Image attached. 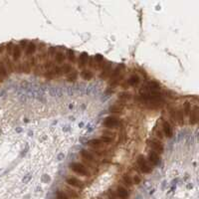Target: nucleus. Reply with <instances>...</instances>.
<instances>
[{"mask_svg": "<svg viewBox=\"0 0 199 199\" xmlns=\"http://www.w3.org/2000/svg\"><path fill=\"white\" fill-rule=\"evenodd\" d=\"M69 167H70L71 170L74 171V172H76L77 174H79V175L85 176V177L91 176V171H90L84 164H82V163L72 162L69 164Z\"/></svg>", "mask_w": 199, "mask_h": 199, "instance_id": "f257e3e1", "label": "nucleus"}, {"mask_svg": "<svg viewBox=\"0 0 199 199\" xmlns=\"http://www.w3.org/2000/svg\"><path fill=\"white\" fill-rule=\"evenodd\" d=\"M137 165L140 170L143 173H151L152 172V167L151 165L148 162V160L145 159V157L143 155H138L137 157Z\"/></svg>", "mask_w": 199, "mask_h": 199, "instance_id": "f03ea898", "label": "nucleus"}, {"mask_svg": "<svg viewBox=\"0 0 199 199\" xmlns=\"http://www.w3.org/2000/svg\"><path fill=\"white\" fill-rule=\"evenodd\" d=\"M81 156L83 159H86L90 161L93 164H95L96 166H98L101 163L99 157H97L96 155H94L90 151H87V149H82L81 151Z\"/></svg>", "mask_w": 199, "mask_h": 199, "instance_id": "7ed1b4c3", "label": "nucleus"}, {"mask_svg": "<svg viewBox=\"0 0 199 199\" xmlns=\"http://www.w3.org/2000/svg\"><path fill=\"white\" fill-rule=\"evenodd\" d=\"M44 76L49 80H51V79H54V78H59L63 76L62 74V70H61V66H54L50 71H48V72H45L44 73Z\"/></svg>", "mask_w": 199, "mask_h": 199, "instance_id": "20e7f679", "label": "nucleus"}, {"mask_svg": "<svg viewBox=\"0 0 199 199\" xmlns=\"http://www.w3.org/2000/svg\"><path fill=\"white\" fill-rule=\"evenodd\" d=\"M148 143L149 148L154 152H156V153H162L163 151H164L163 144L159 140H149Z\"/></svg>", "mask_w": 199, "mask_h": 199, "instance_id": "39448f33", "label": "nucleus"}, {"mask_svg": "<svg viewBox=\"0 0 199 199\" xmlns=\"http://www.w3.org/2000/svg\"><path fill=\"white\" fill-rule=\"evenodd\" d=\"M103 125L107 127L108 129H118V127L121 125V122H119V119L114 118V117H109L103 121Z\"/></svg>", "mask_w": 199, "mask_h": 199, "instance_id": "423d86ee", "label": "nucleus"}, {"mask_svg": "<svg viewBox=\"0 0 199 199\" xmlns=\"http://www.w3.org/2000/svg\"><path fill=\"white\" fill-rule=\"evenodd\" d=\"M66 183L74 188H78V189H84L85 188V183L82 180H80V179L76 178V177H69V178H67Z\"/></svg>", "mask_w": 199, "mask_h": 199, "instance_id": "0eeeda50", "label": "nucleus"}, {"mask_svg": "<svg viewBox=\"0 0 199 199\" xmlns=\"http://www.w3.org/2000/svg\"><path fill=\"white\" fill-rule=\"evenodd\" d=\"M61 190H63V191L66 193L71 199H80V195L78 194V192L76 191L75 189H73L70 185H68V184L63 185Z\"/></svg>", "mask_w": 199, "mask_h": 199, "instance_id": "6e6552de", "label": "nucleus"}, {"mask_svg": "<svg viewBox=\"0 0 199 199\" xmlns=\"http://www.w3.org/2000/svg\"><path fill=\"white\" fill-rule=\"evenodd\" d=\"M111 72H113V63L109 62V63H107V64H105V66L103 67L102 73H101V75H100V78L102 79V80H105V79H107V78H110Z\"/></svg>", "mask_w": 199, "mask_h": 199, "instance_id": "1a4fd4ad", "label": "nucleus"}, {"mask_svg": "<svg viewBox=\"0 0 199 199\" xmlns=\"http://www.w3.org/2000/svg\"><path fill=\"white\" fill-rule=\"evenodd\" d=\"M88 145H90L91 148H93L94 149H103V148H107V144L103 143L100 138H94V140H89Z\"/></svg>", "mask_w": 199, "mask_h": 199, "instance_id": "9d476101", "label": "nucleus"}, {"mask_svg": "<svg viewBox=\"0 0 199 199\" xmlns=\"http://www.w3.org/2000/svg\"><path fill=\"white\" fill-rule=\"evenodd\" d=\"M116 193H117V195H118L119 199H129L130 198L129 189L125 188L124 186H122V185H119V186L117 187Z\"/></svg>", "mask_w": 199, "mask_h": 199, "instance_id": "9b49d317", "label": "nucleus"}, {"mask_svg": "<svg viewBox=\"0 0 199 199\" xmlns=\"http://www.w3.org/2000/svg\"><path fill=\"white\" fill-rule=\"evenodd\" d=\"M162 132H163V133H164L165 137H167L168 138L172 137L173 129H172V127H171V124L167 121L162 122Z\"/></svg>", "mask_w": 199, "mask_h": 199, "instance_id": "f8f14e48", "label": "nucleus"}, {"mask_svg": "<svg viewBox=\"0 0 199 199\" xmlns=\"http://www.w3.org/2000/svg\"><path fill=\"white\" fill-rule=\"evenodd\" d=\"M148 162L151 163V165H158L159 162H160V157H159V154L156 153V152L154 151H151L148 153Z\"/></svg>", "mask_w": 199, "mask_h": 199, "instance_id": "ddd939ff", "label": "nucleus"}, {"mask_svg": "<svg viewBox=\"0 0 199 199\" xmlns=\"http://www.w3.org/2000/svg\"><path fill=\"white\" fill-rule=\"evenodd\" d=\"M88 60H89L88 53L83 52V53H82L81 55L79 56V59H78V66H79V68H81V69L85 68L87 66V64H88Z\"/></svg>", "mask_w": 199, "mask_h": 199, "instance_id": "4468645a", "label": "nucleus"}, {"mask_svg": "<svg viewBox=\"0 0 199 199\" xmlns=\"http://www.w3.org/2000/svg\"><path fill=\"white\" fill-rule=\"evenodd\" d=\"M198 122V108L194 107L191 109V111L189 114V124L194 125L197 124Z\"/></svg>", "mask_w": 199, "mask_h": 199, "instance_id": "2eb2a0df", "label": "nucleus"}, {"mask_svg": "<svg viewBox=\"0 0 199 199\" xmlns=\"http://www.w3.org/2000/svg\"><path fill=\"white\" fill-rule=\"evenodd\" d=\"M124 64L118 65V66H117L113 70V72H111V74L110 76V80L113 81L114 79H116L117 77H119V76L121 75V74H122V72H124Z\"/></svg>", "mask_w": 199, "mask_h": 199, "instance_id": "dca6fc26", "label": "nucleus"}, {"mask_svg": "<svg viewBox=\"0 0 199 199\" xmlns=\"http://www.w3.org/2000/svg\"><path fill=\"white\" fill-rule=\"evenodd\" d=\"M36 50H37V46L35 45V43L29 42L25 49V54H26L27 58H30V57L33 56L35 54V52H36Z\"/></svg>", "mask_w": 199, "mask_h": 199, "instance_id": "f3484780", "label": "nucleus"}, {"mask_svg": "<svg viewBox=\"0 0 199 199\" xmlns=\"http://www.w3.org/2000/svg\"><path fill=\"white\" fill-rule=\"evenodd\" d=\"M21 48L19 47V45H14V48H13V51H12V59H13V62H18L19 60L21 58Z\"/></svg>", "mask_w": 199, "mask_h": 199, "instance_id": "a211bd4d", "label": "nucleus"}, {"mask_svg": "<svg viewBox=\"0 0 199 199\" xmlns=\"http://www.w3.org/2000/svg\"><path fill=\"white\" fill-rule=\"evenodd\" d=\"M3 62H4L5 66H6V68H7V71H8L9 74L12 72H14V62L11 61V60L9 59V56L8 55L5 56L3 58Z\"/></svg>", "mask_w": 199, "mask_h": 199, "instance_id": "6ab92c4d", "label": "nucleus"}, {"mask_svg": "<svg viewBox=\"0 0 199 199\" xmlns=\"http://www.w3.org/2000/svg\"><path fill=\"white\" fill-rule=\"evenodd\" d=\"M54 59H55V62L57 64L62 65L63 63L65 62V60H66V54H65L63 51H57V54Z\"/></svg>", "mask_w": 199, "mask_h": 199, "instance_id": "aec40b11", "label": "nucleus"}, {"mask_svg": "<svg viewBox=\"0 0 199 199\" xmlns=\"http://www.w3.org/2000/svg\"><path fill=\"white\" fill-rule=\"evenodd\" d=\"M127 85H129V87L130 86L135 87V86H137L138 84H140V79L137 75H132V76H130L129 80H127Z\"/></svg>", "mask_w": 199, "mask_h": 199, "instance_id": "412c9836", "label": "nucleus"}, {"mask_svg": "<svg viewBox=\"0 0 199 199\" xmlns=\"http://www.w3.org/2000/svg\"><path fill=\"white\" fill-rule=\"evenodd\" d=\"M132 98V94L129 92H122V93H119V96H118L119 101H121V102H122V103L127 102V101H130Z\"/></svg>", "mask_w": 199, "mask_h": 199, "instance_id": "4be33fe9", "label": "nucleus"}, {"mask_svg": "<svg viewBox=\"0 0 199 199\" xmlns=\"http://www.w3.org/2000/svg\"><path fill=\"white\" fill-rule=\"evenodd\" d=\"M145 87H146V89H148V91H155V92H157V91H159V90H160V85H159L158 83H157V82H155V81L149 82V83Z\"/></svg>", "mask_w": 199, "mask_h": 199, "instance_id": "5701e85b", "label": "nucleus"}, {"mask_svg": "<svg viewBox=\"0 0 199 199\" xmlns=\"http://www.w3.org/2000/svg\"><path fill=\"white\" fill-rule=\"evenodd\" d=\"M81 77H82V79H84V80L89 81V80H91V79H93V77H94V74H93V72L91 70L84 69L81 72Z\"/></svg>", "mask_w": 199, "mask_h": 199, "instance_id": "b1692460", "label": "nucleus"}, {"mask_svg": "<svg viewBox=\"0 0 199 199\" xmlns=\"http://www.w3.org/2000/svg\"><path fill=\"white\" fill-rule=\"evenodd\" d=\"M8 75H9V73H8L7 68L5 66L3 60H0V77H2L4 79V78H6Z\"/></svg>", "mask_w": 199, "mask_h": 199, "instance_id": "393cba45", "label": "nucleus"}, {"mask_svg": "<svg viewBox=\"0 0 199 199\" xmlns=\"http://www.w3.org/2000/svg\"><path fill=\"white\" fill-rule=\"evenodd\" d=\"M124 73H122V74L119 75V77H117L116 79H114L113 81H110V86L113 87V88H114V87H117V86H119V84L122 83V81L124 80Z\"/></svg>", "mask_w": 199, "mask_h": 199, "instance_id": "a878e982", "label": "nucleus"}, {"mask_svg": "<svg viewBox=\"0 0 199 199\" xmlns=\"http://www.w3.org/2000/svg\"><path fill=\"white\" fill-rule=\"evenodd\" d=\"M61 70L63 75H69L74 69H73V67L70 64H63L61 66Z\"/></svg>", "mask_w": 199, "mask_h": 199, "instance_id": "bb28decb", "label": "nucleus"}, {"mask_svg": "<svg viewBox=\"0 0 199 199\" xmlns=\"http://www.w3.org/2000/svg\"><path fill=\"white\" fill-rule=\"evenodd\" d=\"M122 182H124V184L125 186H127L129 188H130L133 185L132 177H130L129 174H124V175L122 176Z\"/></svg>", "mask_w": 199, "mask_h": 199, "instance_id": "cd10ccee", "label": "nucleus"}, {"mask_svg": "<svg viewBox=\"0 0 199 199\" xmlns=\"http://www.w3.org/2000/svg\"><path fill=\"white\" fill-rule=\"evenodd\" d=\"M122 110H124V108H122V106H119V105L111 106L110 109H109L110 113H113V114H122Z\"/></svg>", "mask_w": 199, "mask_h": 199, "instance_id": "c85d7f7f", "label": "nucleus"}, {"mask_svg": "<svg viewBox=\"0 0 199 199\" xmlns=\"http://www.w3.org/2000/svg\"><path fill=\"white\" fill-rule=\"evenodd\" d=\"M31 70H32V68H31V66H30L28 59H27L26 61H23L22 62V73L29 74V73L31 72Z\"/></svg>", "mask_w": 199, "mask_h": 199, "instance_id": "c756f323", "label": "nucleus"}, {"mask_svg": "<svg viewBox=\"0 0 199 199\" xmlns=\"http://www.w3.org/2000/svg\"><path fill=\"white\" fill-rule=\"evenodd\" d=\"M66 59H68V61H69V62L74 63V62L76 61L75 52L73 51V50H71V49H68V50H67V53H66Z\"/></svg>", "mask_w": 199, "mask_h": 199, "instance_id": "7c9ffc66", "label": "nucleus"}, {"mask_svg": "<svg viewBox=\"0 0 199 199\" xmlns=\"http://www.w3.org/2000/svg\"><path fill=\"white\" fill-rule=\"evenodd\" d=\"M78 79V72L76 70H73L69 75L67 76L68 82H76Z\"/></svg>", "mask_w": 199, "mask_h": 199, "instance_id": "2f4dec72", "label": "nucleus"}, {"mask_svg": "<svg viewBox=\"0 0 199 199\" xmlns=\"http://www.w3.org/2000/svg\"><path fill=\"white\" fill-rule=\"evenodd\" d=\"M56 199H71L63 190H57L56 191Z\"/></svg>", "mask_w": 199, "mask_h": 199, "instance_id": "473e14b6", "label": "nucleus"}, {"mask_svg": "<svg viewBox=\"0 0 199 199\" xmlns=\"http://www.w3.org/2000/svg\"><path fill=\"white\" fill-rule=\"evenodd\" d=\"M182 111H183L184 116H189L190 111H191V105L189 103L186 102L183 105V109H182Z\"/></svg>", "mask_w": 199, "mask_h": 199, "instance_id": "72a5a7b5", "label": "nucleus"}, {"mask_svg": "<svg viewBox=\"0 0 199 199\" xmlns=\"http://www.w3.org/2000/svg\"><path fill=\"white\" fill-rule=\"evenodd\" d=\"M88 67L90 69H97V64L96 61H95V57H89L88 60Z\"/></svg>", "mask_w": 199, "mask_h": 199, "instance_id": "f704fd0d", "label": "nucleus"}, {"mask_svg": "<svg viewBox=\"0 0 199 199\" xmlns=\"http://www.w3.org/2000/svg\"><path fill=\"white\" fill-rule=\"evenodd\" d=\"M169 114H170L171 119L174 121V122H177V110L176 109H173V108L169 109Z\"/></svg>", "mask_w": 199, "mask_h": 199, "instance_id": "c9c22d12", "label": "nucleus"}, {"mask_svg": "<svg viewBox=\"0 0 199 199\" xmlns=\"http://www.w3.org/2000/svg\"><path fill=\"white\" fill-rule=\"evenodd\" d=\"M177 121H179L180 124L184 122V114L182 110H177Z\"/></svg>", "mask_w": 199, "mask_h": 199, "instance_id": "e433bc0d", "label": "nucleus"}, {"mask_svg": "<svg viewBox=\"0 0 199 199\" xmlns=\"http://www.w3.org/2000/svg\"><path fill=\"white\" fill-rule=\"evenodd\" d=\"M107 196L109 197V199H119L118 198V195H117V193L113 189H110L109 191L107 192Z\"/></svg>", "mask_w": 199, "mask_h": 199, "instance_id": "4c0bfd02", "label": "nucleus"}, {"mask_svg": "<svg viewBox=\"0 0 199 199\" xmlns=\"http://www.w3.org/2000/svg\"><path fill=\"white\" fill-rule=\"evenodd\" d=\"M14 71L17 73H22V62H15Z\"/></svg>", "mask_w": 199, "mask_h": 199, "instance_id": "58836bf2", "label": "nucleus"}, {"mask_svg": "<svg viewBox=\"0 0 199 199\" xmlns=\"http://www.w3.org/2000/svg\"><path fill=\"white\" fill-rule=\"evenodd\" d=\"M48 54H49V57H50V58H55V56H56V54H57V48L56 47L49 48Z\"/></svg>", "mask_w": 199, "mask_h": 199, "instance_id": "ea45409f", "label": "nucleus"}, {"mask_svg": "<svg viewBox=\"0 0 199 199\" xmlns=\"http://www.w3.org/2000/svg\"><path fill=\"white\" fill-rule=\"evenodd\" d=\"M100 140L103 141V143H106V144H109V143H113V138L111 137H106V135H102V137H100Z\"/></svg>", "mask_w": 199, "mask_h": 199, "instance_id": "a19ab883", "label": "nucleus"}, {"mask_svg": "<svg viewBox=\"0 0 199 199\" xmlns=\"http://www.w3.org/2000/svg\"><path fill=\"white\" fill-rule=\"evenodd\" d=\"M13 48H14V44L12 42H9L8 44H6V52H7V55H11Z\"/></svg>", "mask_w": 199, "mask_h": 199, "instance_id": "79ce46f5", "label": "nucleus"}, {"mask_svg": "<svg viewBox=\"0 0 199 199\" xmlns=\"http://www.w3.org/2000/svg\"><path fill=\"white\" fill-rule=\"evenodd\" d=\"M103 135H106V137H111V138L116 137V132H113V130H103Z\"/></svg>", "mask_w": 199, "mask_h": 199, "instance_id": "37998d69", "label": "nucleus"}, {"mask_svg": "<svg viewBox=\"0 0 199 199\" xmlns=\"http://www.w3.org/2000/svg\"><path fill=\"white\" fill-rule=\"evenodd\" d=\"M132 183L135 184V185H138V184L140 183V181H141V178H140V176L138 175V174H135V175H133L132 177Z\"/></svg>", "mask_w": 199, "mask_h": 199, "instance_id": "c03bdc74", "label": "nucleus"}, {"mask_svg": "<svg viewBox=\"0 0 199 199\" xmlns=\"http://www.w3.org/2000/svg\"><path fill=\"white\" fill-rule=\"evenodd\" d=\"M28 41L27 40H21L20 43H19V47L21 48V50H24V49H26L27 45H28Z\"/></svg>", "mask_w": 199, "mask_h": 199, "instance_id": "a18cd8bd", "label": "nucleus"}, {"mask_svg": "<svg viewBox=\"0 0 199 199\" xmlns=\"http://www.w3.org/2000/svg\"><path fill=\"white\" fill-rule=\"evenodd\" d=\"M4 51H6V45H0V55H2Z\"/></svg>", "mask_w": 199, "mask_h": 199, "instance_id": "49530a36", "label": "nucleus"}, {"mask_svg": "<svg viewBox=\"0 0 199 199\" xmlns=\"http://www.w3.org/2000/svg\"><path fill=\"white\" fill-rule=\"evenodd\" d=\"M155 135H156V137H159V140H163V135H162V132H158V130H156Z\"/></svg>", "mask_w": 199, "mask_h": 199, "instance_id": "de8ad7c7", "label": "nucleus"}, {"mask_svg": "<svg viewBox=\"0 0 199 199\" xmlns=\"http://www.w3.org/2000/svg\"><path fill=\"white\" fill-rule=\"evenodd\" d=\"M101 199H109V197H108V196H107V194H106V195L102 196V197H101Z\"/></svg>", "mask_w": 199, "mask_h": 199, "instance_id": "09e8293b", "label": "nucleus"}, {"mask_svg": "<svg viewBox=\"0 0 199 199\" xmlns=\"http://www.w3.org/2000/svg\"><path fill=\"white\" fill-rule=\"evenodd\" d=\"M2 81H3V78H2V77H0V83H1Z\"/></svg>", "mask_w": 199, "mask_h": 199, "instance_id": "8fccbe9b", "label": "nucleus"}]
</instances>
